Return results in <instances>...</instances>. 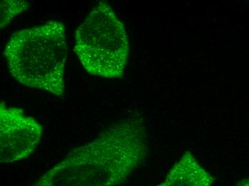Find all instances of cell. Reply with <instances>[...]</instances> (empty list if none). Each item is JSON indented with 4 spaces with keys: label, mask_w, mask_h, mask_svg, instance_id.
<instances>
[{
    "label": "cell",
    "mask_w": 249,
    "mask_h": 186,
    "mask_svg": "<svg viewBox=\"0 0 249 186\" xmlns=\"http://www.w3.org/2000/svg\"><path fill=\"white\" fill-rule=\"evenodd\" d=\"M30 4L26 1L2 0L1 1V29L7 26L15 17L28 9Z\"/></svg>",
    "instance_id": "cell-6"
},
{
    "label": "cell",
    "mask_w": 249,
    "mask_h": 186,
    "mask_svg": "<svg viewBox=\"0 0 249 186\" xmlns=\"http://www.w3.org/2000/svg\"><path fill=\"white\" fill-rule=\"evenodd\" d=\"M214 181L215 178L187 151L170 170L165 181L156 186H212Z\"/></svg>",
    "instance_id": "cell-5"
},
{
    "label": "cell",
    "mask_w": 249,
    "mask_h": 186,
    "mask_svg": "<svg viewBox=\"0 0 249 186\" xmlns=\"http://www.w3.org/2000/svg\"><path fill=\"white\" fill-rule=\"evenodd\" d=\"M149 152L142 118L115 122L87 144L72 150L33 186H118Z\"/></svg>",
    "instance_id": "cell-1"
},
{
    "label": "cell",
    "mask_w": 249,
    "mask_h": 186,
    "mask_svg": "<svg viewBox=\"0 0 249 186\" xmlns=\"http://www.w3.org/2000/svg\"><path fill=\"white\" fill-rule=\"evenodd\" d=\"M43 126L23 110L0 103V162L25 159L37 149Z\"/></svg>",
    "instance_id": "cell-4"
},
{
    "label": "cell",
    "mask_w": 249,
    "mask_h": 186,
    "mask_svg": "<svg viewBox=\"0 0 249 186\" xmlns=\"http://www.w3.org/2000/svg\"><path fill=\"white\" fill-rule=\"evenodd\" d=\"M236 186H249V178H244L237 183Z\"/></svg>",
    "instance_id": "cell-7"
},
{
    "label": "cell",
    "mask_w": 249,
    "mask_h": 186,
    "mask_svg": "<svg viewBox=\"0 0 249 186\" xmlns=\"http://www.w3.org/2000/svg\"><path fill=\"white\" fill-rule=\"evenodd\" d=\"M68 51L65 25L50 21L13 33L4 55L17 81L62 97Z\"/></svg>",
    "instance_id": "cell-2"
},
{
    "label": "cell",
    "mask_w": 249,
    "mask_h": 186,
    "mask_svg": "<svg viewBox=\"0 0 249 186\" xmlns=\"http://www.w3.org/2000/svg\"><path fill=\"white\" fill-rule=\"evenodd\" d=\"M74 51L90 75L109 79L124 76L128 39L110 4L100 1L91 10L76 30Z\"/></svg>",
    "instance_id": "cell-3"
}]
</instances>
